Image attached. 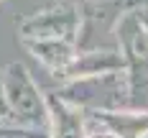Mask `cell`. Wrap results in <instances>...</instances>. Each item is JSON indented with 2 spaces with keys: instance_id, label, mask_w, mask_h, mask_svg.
<instances>
[{
  "instance_id": "obj_3",
  "label": "cell",
  "mask_w": 148,
  "mask_h": 138,
  "mask_svg": "<svg viewBox=\"0 0 148 138\" xmlns=\"http://www.w3.org/2000/svg\"><path fill=\"white\" fill-rule=\"evenodd\" d=\"M3 72V95H5V105L10 110V118L15 125L33 128L49 133V102H46V92L38 87V82L33 79L26 64L10 61L8 67L0 69Z\"/></svg>"
},
{
  "instance_id": "obj_2",
  "label": "cell",
  "mask_w": 148,
  "mask_h": 138,
  "mask_svg": "<svg viewBox=\"0 0 148 138\" xmlns=\"http://www.w3.org/2000/svg\"><path fill=\"white\" fill-rule=\"evenodd\" d=\"M115 46L123 56L130 110L148 113V31L138 13H123L115 23Z\"/></svg>"
},
{
  "instance_id": "obj_5",
  "label": "cell",
  "mask_w": 148,
  "mask_h": 138,
  "mask_svg": "<svg viewBox=\"0 0 148 138\" xmlns=\"http://www.w3.org/2000/svg\"><path fill=\"white\" fill-rule=\"evenodd\" d=\"M125 64L120 56L118 46H95V49H79L77 59L66 69L61 82L69 79H82V77H95V74H107V72H120ZM59 82V84H61Z\"/></svg>"
},
{
  "instance_id": "obj_1",
  "label": "cell",
  "mask_w": 148,
  "mask_h": 138,
  "mask_svg": "<svg viewBox=\"0 0 148 138\" xmlns=\"http://www.w3.org/2000/svg\"><path fill=\"white\" fill-rule=\"evenodd\" d=\"M54 95L61 102L77 107L82 113H118L130 110V95H128V79L125 69L107 72V74L69 79L54 87Z\"/></svg>"
},
{
  "instance_id": "obj_8",
  "label": "cell",
  "mask_w": 148,
  "mask_h": 138,
  "mask_svg": "<svg viewBox=\"0 0 148 138\" xmlns=\"http://www.w3.org/2000/svg\"><path fill=\"white\" fill-rule=\"evenodd\" d=\"M46 102H49V136L51 138H84L87 136V120L84 113L77 107L61 102L51 90H46Z\"/></svg>"
},
{
  "instance_id": "obj_6",
  "label": "cell",
  "mask_w": 148,
  "mask_h": 138,
  "mask_svg": "<svg viewBox=\"0 0 148 138\" xmlns=\"http://www.w3.org/2000/svg\"><path fill=\"white\" fill-rule=\"evenodd\" d=\"M87 128H102L120 138H143L148 136V113L118 110V113H84Z\"/></svg>"
},
{
  "instance_id": "obj_7",
  "label": "cell",
  "mask_w": 148,
  "mask_h": 138,
  "mask_svg": "<svg viewBox=\"0 0 148 138\" xmlns=\"http://www.w3.org/2000/svg\"><path fill=\"white\" fill-rule=\"evenodd\" d=\"M21 46L59 82L64 79L66 69L79 54L77 44H66V41H21Z\"/></svg>"
},
{
  "instance_id": "obj_13",
  "label": "cell",
  "mask_w": 148,
  "mask_h": 138,
  "mask_svg": "<svg viewBox=\"0 0 148 138\" xmlns=\"http://www.w3.org/2000/svg\"><path fill=\"white\" fill-rule=\"evenodd\" d=\"M143 138H148V136H143Z\"/></svg>"
},
{
  "instance_id": "obj_10",
  "label": "cell",
  "mask_w": 148,
  "mask_h": 138,
  "mask_svg": "<svg viewBox=\"0 0 148 138\" xmlns=\"http://www.w3.org/2000/svg\"><path fill=\"white\" fill-rule=\"evenodd\" d=\"M0 123H13L10 110L5 105V95H3V72H0Z\"/></svg>"
},
{
  "instance_id": "obj_12",
  "label": "cell",
  "mask_w": 148,
  "mask_h": 138,
  "mask_svg": "<svg viewBox=\"0 0 148 138\" xmlns=\"http://www.w3.org/2000/svg\"><path fill=\"white\" fill-rule=\"evenodd\" d=\"M138 18H140V23H143V28L148 31V10H140V13H138Z\"/></svg>"
},
{
  "instance_id": "obj_9",
  "label": "cell",
  "mask_w": 148,
  "mask_h": 138,
  "mask_svg": "<svg viewBox=\"0 0 148 138\" xmlns=\"http://www.w3.org/2000/svg\"><path fill=\"white\" fill-rule=\"evenodd\" d=\"M0 138H51L49 133L33 130V128H23L15 123H0Z\"/></svg>"
},
{
  "instance_id": "obj_11",
  "label": "cell",
  "mask_w": 148,
  "mask_h": 138,
  "mask_svg": "<svg viewBox=\"0 0 148 138\" xmlns=\"http://www.w3.org/2000/svg\"><path fill=\"white\" fill-rule=\"evenodd\" d=\"M84 138H120V136L110 133V130H102V128H87V136Z\"/></svg>"
},
{
  "instance_id": "obj_4",
  "label": "cell",
  "mask_w": 148,
  "mask_h": 138,
  "mask_svg": "<svg viewBox=\"0 0 148 138\" xmlns=\"http://www.w3.org/2000/svg\"><path fill=\"white\" fill-rule=\"evenodd\" d=\"M18 41H66L77 44L82 31V8L74 3H54L23 15L18 23Z\"/></svg>"
}]
</instances>
